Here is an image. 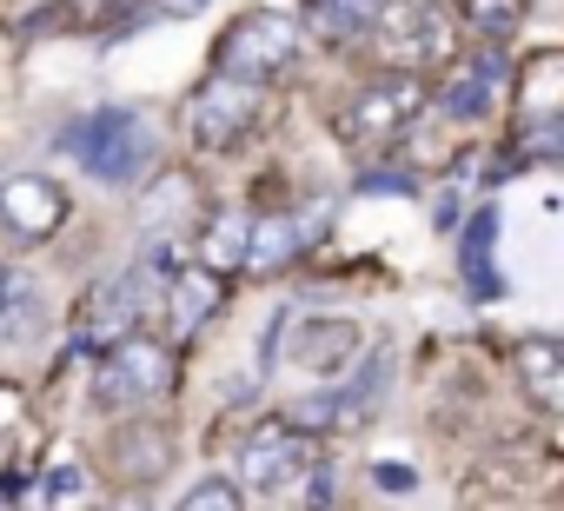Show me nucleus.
I'll return each mask as SVG.
<instances>
[{
    "label": "nucleus",
    "mask_w": 564,
    "mask_h": 511,
    "mask_svg": "<svg viewBox=\"0 0 564 511\" xmlns=\"http://www.w3.org/2000/svg\"><path fill=\"white\" fill-rule=\"evenodd\" d=\"M166 273H173V239H160L133 273H113V280L87 286V300H80V313H74V346H80V352H107V346H120L127 333H140V306H147L153 280H166Z\"/></svg>",
    "instance_id": "obj_1"
},
{
    "label": "nucleus",
    "mask_w": 564,
    "mask_h": 511,
    "mask_svg": "<svg viewBox=\"0 0 564 511\" xmlns=\"http://www.w3.org/2000/svg\"><path fill=\"white\" fill-rule=\"evenodd\" d=\"M300 54H306V28H300L293 14H272V8H246V14L219 34V47H213L219 74L252 80V87L286 80V74L300 67Z\"/></svg>",
    "instance_id": "obj_2"
},
{
    "label": "nucleus",
    "mask_w": 564,
    "mask_h": 511,
    "mask_svg": "<svg viewBox=\"0 0 564 511\" xmlns=\"http://www.w3.org/2000/svg\"><path fill=\"white\" fill-rule=\"evenodd\" d=\"M313 471H319V445L293 418H259L239 438V485L259 498H293L313 485Z\"/></svg>",
    "instance_id": "obj_3"
},
{
    "label": "nucleus",
    "mask_w": 564,
    "mask_h": 511,
    "mask_svg": "<svg viewBox=\"0 0 564 511\" xmlns=\"http://www.w3.org/2000/svg\"><path fill=\"white\" fill-rule=\"evenodd\" d=\"M372 41H379L386 67H399V74H432V67L452 61L458 28H452V14L438 8V0H379Z\"/></svg>",
    "instance_id": "obj_4"
},
{
    "label": "nucleus",
    "mask_w": 564,
    "mask_h": 511,
    "mask_svg": "<svg viewBox=\"0 0 564 511\" xmlns=\"http://www.w3.org/2000/svg\"><path fill=\"white\" fill-rule=\"evenodd\" d=\"M419 113H425V87H419V74H399V67H386L379 80H366V87H352L346 94V107H339V133L352 140V146H392V140H405L412 127H419Z\"/></svg>",
    "instance_id": "obj_5"
},
{
    "label": "nucleus",
    "mask_w": 564,
    "mask_h": 511,
    "mask_svg": "<svg viewBox=\"0 0 564 511\" xmlns=\"http://www.w3.org/2000/svg\"><path fill=\"white\" fill-rule=\"evenodd\" d=\"M61 146L94 173V180H107V186H127L140 166H147V153H153V133H147V120L140 113H127V107H100V113H87V120H74L67 133H61Z\"/></svg>",
    "instance_id": "obj_6"
},
{
    "label": "nucleus",
    "mask_w": 564,
    "mask_h": 511,
    "mask_svg": "<svg viewBox=\"0 0 564 511\" xmlns=\"http://www.w3.org/2000/svg\"><path fill=\"white\" fill-rule=\"evenodd\" d=\"M166 385H173V352L153 346V339H140V333H127L120 346L100 352L94 405H100V412H140V405H153Z\"/></svg>",
    "instance_id": "obj_7"
},
{
    "label": "nucleus",
    "mask_w": 564,
    "mask_h": 511,
    "mask_svg": "<svg viewBox=\"0 0 564 511\" xmlns=\"http://www.w3.org/2000/svg\"><path fill=\"white\" fill-rule=\"evenodd\" d=\"M252 127H259V87H252V80L213 74L206 87H193V100H186V133H193V146L232 153Z\"/></svg>",
    "instance_id": "obj_8"
},
{
    "label": "nucleus",
    "mask_w": 564,
    "mask_h": 511,
    "mask_svg": "<svg viewBox=\"0 0 564 511\" xmlns=\"http://www.w3.org/2000/svg\"><path fill=\"white\" fill-rule=\"evenodd\" d=\"M505 80H511L505 54H498V47H478V54H465V61L452 67V80L438 87V113L458 120V127H471V120H485V113L505 100Z\"/></svg>",
    "instance_id": "obj_9"
},
{
    "label": "nucleus",
    "mask_w": 564,
    "mask_h": 511,
    "mask_svg": "<svg viewBox=\"0 0 564 511\" xmlns=\"http://www.w3.org/2000/svg\"><path fill=\"white\" fill-rule=\"evenodd\" d=\"M67 193H61V180H47V173H14V180H0V219H8L21 239H54L61 226H67Z\"/></svg>",
    "instance_id": "obj_10"
},
{
    "label": "nucleus",
    "mask_w": 564,
    "mask_h": 511,
    "mask_svg": "<svg viewBox=\"0 0 564 511\" xmlns=\"http://www.w3.org/2000/svg\"><path fill=\"white\" fill-rule=\"evenodd\" d=\"M306 239H313V219H300V213H272V219H252V232H246V273L252 280H272V273H286L300 252H306Z\"/></svg>",
    "instance_id": "obj_11"
},
{
    "label": "nucleus",
    "mask_w": 564,
    "mask_h": 511,
    "mask_svg": "<svg viewBox=\"0 0 564 511\" xmlns=\"http://www.w3.org/2000/svg\"><path fill=\"white\" fill-rule=\"evenodd\" d=\"M219 306H226V273H213V267H173L166 273V319L180 339L199 333Z\"/></svg>",
    "instance_id": "obj_12"
},
{
    "label": "nucleus",
    "mask_w": 564,
    "mask_h": 511,
    "mask_svg": "<svg viewBox=\"0 0 564 511\" xmlns=\"http://www.w3.org/2000/svg\"><path fill=\"white\" fill-rule=\"evenodd\" d=\"M511 372L538 412H564V346L557 339H524L511 352Z\"/></svg>",
    "instance_id": "obj_13"
},
{
    "label": "nucleus",
    "mask_w": 564,
    "mask_h": 511,
    "mask_svg": "<svg viewBox=\"0 0 564 511\" xmlns=\"http://www.w3.org/2000/svg\"><path fill=\"white\" fill-rule=\"evenodd\" d=\"M352 352H359V326L352 319H300V333H293V366L346 372Z\"/></svg>",
    "instance_id": "obj_14"
},
{
    "label": "nucleus",
    "mask_w": 564,
    "mask_h": 511,
    "mask_svg": "<svg viewBox=\"0 0 564 511\" xmlns=\"http://www.w3.org/2000/svg\"><path fill=\"white\" fill-rule=\"evenodd\" d=\"M372 14H379V0H306V28L326 47H359L372 34Z\"/></svg>",
    "instance_id": "obj_15"
},
{
    "label": "nucleus",
    "mask_w": 564,
    "mask_h": 511,
    "mask_svg": "<svg viewBox=\"0 0 564 511\" xmlns=\"http://www.w3.org/2000/svg\"><path fill=\"white\" fill-rule=\"evenodd\" d=\"M246 232H252V213H246V206H219V213L199 226V267L239 273V260H246Z\"/></svg>",
    "instance_id": "obj_16"
},
{
    "label": "nucleus",
    "mask_w": 564,
    "mask_h": 511,
    "mask_svg": "<svg viewBox=\"0 0 564 511\" xmlns=\"http://www.w3.org/2000/svg\"><path fill=\"white\" fill-rule=\"evenodd\" d=\"M557 74H564V61H557V47H538L511 80H518V100H524V120H551L557 113Z\"/></svg>",
    "instance_id": "obj_17"
},
{
    "label": "nucleus",
    "mask_w": 564,
    "mask_h": 511,
    "mask_svg": "<svg viewBox=\"0 0 564 511\" xmlns=\"http://www.w3.org/2000/svg\"><path fill=\"white\" fill-rule=\"evenodd\" d=\"M41 326V286L28 273H0V339H28Z\"/></svg>",
    "instance_id": "obj_18"
},
{
    "label": "nucleus",
    "mask_w": 564,
    "mask_h": 511,
    "mask_svg": "<svg viewBox=\"0 0 564 511\" xmlns=\"http://www.w3.org/2000/svg\"><path fill=\"white\" fill-rule=\"evenodd\" d=\"M491 232H498V213L478 206L471 226H465V246H458V267H465V280H471L478 293H498V280H491Z\"/></svg>",
    "instance_id": "obj_19"
},
{
    "label": "nucleus",
    "mask_w": 564,
    "mask_h": 511,
    "mask_svg": "<svg viewBox=\"0 0 564 511\" xmlns=\"http://www.w3.org/2000/svg\"><path fill=\"white\" fill-rule=\"evenodd\" d=\"M458 14L485 34V41H511L524 21V0H458Z\"/></svg>",
    "instance_id": "obj_20"
},
{
    "label": "nucleus",
    "mask_w": 564,
    "mask_h": 511,
    "mask_svg": "<svg viewBox=\"0 0 564 511\" xmlns=\"http://www.w3.org/2000/svg\"><path fill=\"white\" fill-rule=\"evenodd\" d=\"M186 199H193V180H186V173H166V180L147 193V206H140V226H147V232H166V226L180 219V206H186Z\"/></svg>",
    "instance_id": "obj_21"
},
{
    "label": "nucleus",
    "mask_w": 564,
    "mask_h": 511,
    "mask_svg": "<svg viewBox=\"0 0 564 511\" xmlns=\"http://www.w3.org/2000/svg\"><path fill=\"white\" fill-rule=\"evenodd\" d=\"M239 504H246V491L226 485V478H199V485L180 498V511H239Z\"/></svg>",
    "instance_id": "obj_22"
},
{
    "label": "nucleus",
    "mask_w": 564,
    "mask_h": 511,
    "mask_svg": "<svg viewBox=\"0 0 564 511\" xmlns=\"http://www.w3.org/2000/svg\"><path fill=\"white\" fill-rule=\"evenodd\" d=\"M120 14V0H67V21L74 28H107Z\"/></svg>",
    "instance_id": "obj_23"
},
{
    "label": "nucleus",
    "mask_w": 564,
    "mask_h": 511,
    "mask_svg": "<svg viewBox=\"0 0 564 511\" xmlns=\"http://www.w3.org/2000/svg\"><path fill=\"white\" fill-rule=\"evenodd\" d=\"M372 478H379V491H412V485H419V471H412V465H399V458H379V465H372Z\"/></svg>",
    "instance_id": "obj_24"
},
{
    "label": "nucleus",
    "mask_w": 564,
    "mask_h": 511,
    "mask_svg": "<svg viewBox=\"0 0 564 511\" xmlns=\"http://www.w3.org/2000/svg\"><path fill=\"white\" fill-rule=\"evenodd\" d=\"M54 498H80V465H54Z\"/></svg>",
    "instance_id": "obj_25"
},
{
    "label": "nucleus",
    "mask_w": 564,
    "mask_h": 511,
    "mask_svg": "<svg viewBox=\"0 0 564 511\" xmlns=\"http://www.w3.org/2000/svg\"><path fill=\"white\" fill-rule=\"evenodd\" d=\"M199 8H206V0H153L147 14H199Z\"/></svg>",
    "instance_id": "obj_26"
}]
</instances>
